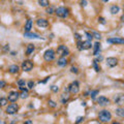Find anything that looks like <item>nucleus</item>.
Masks as SVG:
<instances>
[{"label":"nucleus","instance_id":"1a4fd4ad","mask_svg":"<svg viewBox=\"0 0 124 124\" xmlns=\"http://www.w3.org/2000/svg\"><path fill=\"white\" fill-rule=\"evenodd\" d=\"M110 103V99L107 98L105 96H99L97 98V104L100 105V107H105Z\"/></svg>","mask_w":124,"mask_h":124},{"label":"nucleus","instance_id":"7ed1b4c3","mask_svg":"<svg viewBox=\"0 0 124 124\" xmlns=\"http://www.w3.org/2000/svg\"><path fill=\"white\" fill-rule=\"evenodd\" d=\"M55 13L57 14V17H60V18H66L68 16V9L64 6H60L55 10Z\"/></svg>","mask_w":124,"mask_h":124},{"label":"nucleus","instance_id":"b1692460","mask_svg":"<svg viewBox=\"0 0 124 124\" xmlns=\"http://www.w3.org/2000/svg\"><path fill=\"white\" fill-rule=\"evenodd\" d=\"M28 96H29L28 90H27V89H23V90H22V93L20 94V97L23 98V99H25V98H27Z\"/></svg>","mask_w":124,"mask_h":124},{"label":"nucleus","instance_id":"5701e85b","mask_svg":"<svg viewBox=\"0 0 124 124\" xmlns=\"http://www.w3.org/2000/svg\"><path fill=\"white\" fill-rule=\"evenodd\" d=\"M31 27H32V20L29 19V20H27L26 24H25V30H26V31H30Z\"/></svg>","mask_w":124,"mask_h":124},{"label":"nucleus","instance_id":"dca6fc26","mask_svg":"<svg viewBox=\"0 0 124 124\" xmlns=\"http://www.w3.org/2000/svg\"><path fill=\"white\" fill-rule=\"evenodd\" d=\"M57 64H58V66L63 67V66H65V65L67 64V59L65 57H61L60 59L57 61Z\"/></svg>","mask_w":124,"mask_h":124},{"label":"nucleus","instance_id":"79ce46f5","mask_svg":"<svg viewBox=\"0 0 124 124\" xmlns=\"http://www.w3.org/2000/svg\"><path fill=\"white\" fill-rule=\"evenodd\" d=\"M25 123H26V124H31L32 121H30V120H27V121H25Z\"/></svg>","mask_w":124,"mask_h":124},{"label":"nucleus","instance_id":"20e7f679","mask_svg":"<svg viewBox=\"0 0 124 124\" xmlns=\"http://www.w3.org/2000/svg\"><path fill=\"white\" fill-rule=\"evenodd\" d=\"M68 90H69V92H70L71 94H78V93H79V91H80L79 83L76 82V81L72 82L70 85L68 86Z\"/></svg>","mask_w":124,"mask_h":124},{"label":"nucleus","instance_id":"412c9836","mask_svg":"<svg viewBox=\"0 0 124 124\" xmlns=\"http://www.w3.org/2000/svg\"><path fill=\"white\" fill-rule=\"evenodd\" d=\"M38 4L42 7H47L50 5V0H38Z\"/></svg>","mask_w":124,"mask_h":124},{"label":"nucleus","instance_id":"ea45409f","mask_svg":"<svg viewBox=\"0 0 124 124\" xmlns=\"http://www.w3.org/2000/svg\"><path fill=\"white\" fill-rule=\"evenodd\" d=\"M98 20H99V22H100L101 24H105V21H104L103 18H99V19H98Z\"/></svg>","mask_w":124,"mask_h":124},{"label":"nucleus","instance_id":"bb28decb","mask_svg":"<svg viewBox=\"0 0 124 124\" xmlns=\"http://www.w3.org/2000/svg\"><path fill=\"white\" fill-rule=\"evenodd\" d=\"M7 98H4V97H0V105L1 107H4V105L7 104Z\"/></svg>","mask_w":124,"mask_h":124},{"label":"nucleus","instance_id":"c756f323","mask_svg":"<svg viewBox=\"0 0 124 124\" xmlns=\"http://www.w3.org/2000/svg\"><path fill=\"white\" fill-rule=\"evenodd\" d=\"M47 13H48L49 14H52L54 13V7H49V6H47Z\"/></svg>","mask_w":124,"mask_h":124},{"label":"nucleus","instance_id":"37998d69","mask_svg":"<svg viewBox=\"0 0 124 124\" xmlns=\"http://www.w3.org/2000/svg\"><path fill=\"white\" fill-rule=\"evenodd\" d=\"M103 2H107V1H108V0H103Z\"/></svg>","mask_w":124,"mask_h":124},{"label":"nucleus","instance_id":"4be33fe9","mask_svg":"<svg viewBox=\"0 0 124 124\" xmlns=\"http://www.w3.org/2000/svg\"><path fill=\"white\" fill-rule=\"evenodd\" d=\"M119 10H120V7L118 5H113L111 7V14H117L119 13Z\"/></svg>","mask_w":124,"mask_h":124},{"label":"nucleus","instance_id":"f257e3e1","mask_svg":"<svg viewBox=\"0 0 124 124\" xmlns=\"http://www.w3.org/2000/svg\"><path fill=\"white\" fill-rule=\"evenodd\" d=\"M98 119H99L100 122L107 123L112 119V114L108 110H103V111L99 112V114H98Z\"/></svg>","mask_w":124,"mask_h":124},{"label":"nucleus","instance_id":"2eb2a0df","mask_svg":"<svg viewBox=\"0 0 124 124\" xmlns=\"http://www.w3.org/2000/svg\"><path fill=\"white\" fill-rule=\"evenodd\" d=\"M91 47H92V43H91V41H86L82 42V45H81V50H89Z\"/></svg>","mask_w":124,"mask_h":124},{"label":"nucleus","instance_id":"9b49d317","mask_svg":"<svg viewBox=\"0 0 124 124\" xmlns=\"http://www.w3.org/2000/svg\"><path fill=\"white\" fill-rule=\"evenodd\" d=\"M107 42H109V43H119V45H122V43H124V39L122 37H112V38H108Z\"/></svg>","mask_w":124,"mask_h":124},{"label":"nucleus","instance_id":"72a5a7b5","mask_svg":"<svg viewBox=\"0 0 124 124\" xmlns=\"http://www.w3.org/2000/svg\"><path fill=\"white\" fill-rule=\"evenodd\" d=\"M70 71L72 72V74H78V72H79L78 67H74V66H72V67L70 68Z\"/></svg>","mask_w":124,"mask_h":124},{"label":"nucleus","instance_id":"393cba45","mask_svg":"<svg viewBox=\"0 0 124 124\" xmlns=\"http://www.w3.org/2000/svg\"><path fill=\"white\" fill-rule=\"evenodd\" d=\"M69 99V95H68V93H63L61 95V100H62V103H66V101Z\"/></svg>","mask_w":124,"mask_h":124},{"label":"nucleus","instance_id":"a19ab883","mask_svg":"<svg viewBox=\"0 0 124 124\" xmlns=\"http://www.w3.org/2000/svg\"><path fill=\"white\" fill-rule=\"evenodd\" d=\"M75 36H76V38H78V39H81V36H80L78 33H76V34H75Z\"/></svg>","mask_w":124,"mask_h":124},{"label":"nucleus","instance_id":"a878e982","mask_svg":"<svg viewBox=\"0 0 124 124\" xmlns=\"http://www.w3.org/2000/svg\"><path fill=\"white\" fill-rule=\"evenodd\" d=\"M18 85H19V87H20V89L21 90H23V89H25L24 87H25V80H19L18 81Z\"/></svg>","mask_w":124,"mask_h":124},{"label":"nucleus","instance_id":"f3484780","mask_svg":"<svg viewBox=\"0 0 124 124\" xmlns=\"http://www.w3.org/2000/svg\"><path fill=\"white\" fill-rule=\"evenodd\" d=\"M100 43L99 42H95V45H94V51H93V54L94 55H98V53L100 52Z\"/></svg>","mask_w":124,"mask_h":124},{"label":"nucleus","instance_id":"f8f14e48","mask_svg":"<svg viewBox=\"0 0 124 124\" xmlns=\"http://www.w3.org/2000/svg\"><path fill=\"white\" fill-rule=\"evenodd\" d=\"M115 103H117L118 105H122L124 103V95L123 94H117L114 98Z\"/></svg>","mask_w":124,"mask_h":124},{"label":"nucleus","instance_id":"ddd939ff","mask_svg":"<svg viewBox=\"0 0 124 124\" xmlns=\"http://www.w3.org/2000/svg\"><path fill=\"white\" fill-rule=\"evenodd\" d=\"M36 24H37L38 27H41V28H45V27L49 26V22L46 19H38L37 21H36Z\"/></svg>","mask_w":124,"mask_h":124},{"label":"nucleus","instance_id":"6e6552de","mask_svg":"<svg viewBox=\"0 0 124 124\" xmlns=\"http://www.w3.org/2000/svg\"><path fill=\"white\" fill-rule=\"evenodd\" d=\"M19 97H20L19 92H17V91H12V92H9V94H8L7 100H9L10 103H14V101H17L19 99Z\"/></svg>","mask_w":124,"mask_h":124},{"label":"nucleus","instance_id":"f704fd0d","mask_svg":"<svg viewBox=\"0 0 124 124\" xmlns=\"http://www.w3.org/2000/svg\"><path fill=\"white\" fill-rule=\"evenodd\" d=\"M51 89H52L54 92H58V91H59V88H58L57 86H52V87H51Z\"/></svg>","mask_w":124,"mask_h":124},{"label":"nucleus","instance_id":"6ab92c4d","mask_svg":"<svg viewBox=\"0 0 124 124\" xmlns=\"http://www.w3.org/2000/svg\"><path fill=\"white\" fill-rule=\"evenodd\" d=\"M34 46L32 45V43H30V45H28L27 46V48H26V55H30V54H32V52L34 51Z\"/></svg>","mask_w":124,"mask_h":124},{"label":"nucleus","instance_id":"4c0bfd02","mask_svg":"<svg viewBox=\"0 0 124 124\" xmlns=\"http://www.w3.org/2000/svg\"><path fill=\"white\" fill-rule=\"evenodd\" d=\"M83 120H84L83 117H78V119H76V123H81Z\"/></svg>","mask_w":124,"mask_h":124},{"label":"nucleus","instance_id":"9d476101","mask_svg":"<svg viewBox=\"0 0 124 124\" xmlns=\"http://www.w3.org/2000/svg\"><path fill=\"white\" fill-rule=\"evenodd\" d=\"M118 64V59L115 57H109L107 59V65L109 67H115Z\"/></svg>","mask_w":124,"mask_h":124},{"label":"nucleus","instance_id":"cd10ccee","mask_svg":"<svg viewBox=\"0 0 124 124\" xmlns=\"http://www.w3.org/2000/svg\"><path fill=\"white\" fill-rule=\"evenodd\" d=\"M98 62L96 61V60H94L93 61V67H94V69H95V71L96 72H98V71H99L100 70V68H99V66H98Z\"/></svg>","mask_w":124,"mask_h":124},{"label":"nucleus","instance_id":"473e14b6","mask_svg":"<svg viewBox=\"0 0 124 124\" xmlns=\"http://www.w3.org/2000/svg\"><path fill=\"white\" fill-rule=\"evenodd\" d=\"M49 105H50L51 108H56V107H57L56 103H54L53 100H49Z\"/></svg>","mask_w":124,"mask_h":124},{"label":"nucleus","instance_id":"a211bd4d","mask_svg":"<svg viewBox=\"0 0 124 124\" xmlns=\"http://www.w3.org/2000/svg\"><path fill=\"white\" fill-rule=\"evenodd\" d=\"M19 66L18 65H12V66H9L8 68V71L10 72V74H17L18 71H19Z\"/></svg>","mask_w":124,"mask_h":124},{"label":"nucleus","instance_id":"4468645a","mask_svg":"<svg viewBox=\"0 0 124 124\" xmlns=\"http://www.w3.org/2000/svg\"><path fill=\"white\" fill-rule=\"evenodd\" d=\"M24 36H25V37H27V38H37V39H41V38L38 34L32 33V32H30V31H26V32H25Z\"/></svg>","mask_w":124,"mask_h":124},{"label":"nucleus","instance_id":"e433bc0d","mask_svg":"<svg viewBox=\"0 0 124 124\" xmlns=\"http://www.w3.org/2000/svg\"><path fill=\"white\" fill-rule=\"evenodd\" d=\"M5 85H6V84H5L4 81H0V88H4Z\"/></svg>","mask_w":124,"mask_h":124},{"label":"nucleus","instance_id":"7c9ffc66","mask_svg":"<svg viewBox=\"0 0 124 124\" xmlns=\"http://www.w3.org/2000/svg\"><path fill=\"white\" fill-rule=\"evenodd\" d=\"M92 36H93L94 38H96V39H100V38H101L100 34H99V33H97V32H93V33H92Z\"/></svg>","mask_w":124,"mask_h":124},{"label":"nucleus","instance_id":"58836bf2","mask_svg":"<svg viewBox=\"0 0 124 124\" xmlns=\"http://www.w3.org/2000/svg\"><path fill=\"white\" fill-rule=\"evenodd\" d=\"M81 4H82V6H86L87 5V1H86V0H82Z\"/></svg>","mask_w":124,"mask_h":124},{"label":"nucleus","instance_id":"423d86ee","mask_svg":"<svg viewBox=\"0 0 124 124\" xmlns=\"http://www.w3.org/2000/svg\"><path fill=\"white\" fill-rule=\"evenodd\" d=\"M43 58H45L46 61H52V60H54V58H55V52H54L52 49L47 50L45 52V54H43Z\"/></svg>","mask_w":124,"mask_h":124},{"label":"nucleus","instance_id":"c9c22d12","mask_svg":"<svg viewBox=\"0 0 124 124\" xmlns=\"http://www.w3.org/2000/svg\"><path fill=\"white\" fill-rule=\"evenodd\" d=\"M86 35H87V38H88V41H91V39L93 38V36H92V34H90L89 32H87L86 33Z\"/></svg>","mask_w":124,"mask_h":124},{"label":"nucleus","instance_id":"f03ea898","mask_svg":"<svg viewBox=\"0 0 124 124\" xmlns=\"http://www.w3.org/2000/svg\"><path fill=\"white\" fill-rule=\"evenodd\" d=\"M57 54L60 57H65V56H67L69 54V50H68V48L66 46L61 45V46H59L57 48Z\"/></svg>","mask_w":124,"mask_h":124},{"label":"nucleus","instance_id":"0eeeda50","mask_svg":"<svg viewBox=\"0 0 124 124\" xmlns=\"http://www.w3.org/2000/svg\"><path fill=\"white\" fill-rule=\"evenodd\" d=\"M18 110H19L18 104L17 103H12V104H9L8 107L6 108V114L14 115V114H16V113L18 112Z\"/></svg>","mask_w":124,"mask_h":124},{"label":"nucleus","instance_id":"c85d7f7f","mask_svg":"<svg viewBox=\"0 0 124 124\" xmlns=\"http://www.w3.org/2000/svg\"><path fill=\"white\" fill-rule=\"evenodd\" d=\"M99 93V91L98 90H93V91H91V93H90V96H91V98H95V96L97 95V94Z\"/></svg>","mask_w":124,"mask_h":124},{"label":"nucleus","instance_id":"aec40b11","mask_svg":"<svg viewBox=\"0 0 124 124\" xmlns=\"http://www.w3.org/2000/svg\"><path fill=\"white\" fill-rule=\"evenodd\" d=\"M115 114L117 115V116H119V117H124V109H122V108L116 109Z\"/></svg>","mask_w":124,"mask_h":124},{"label":"nucleus","instance_id":"39448f33","mask_svg":"<svg viewBox=\"0 0 124 124\" xmlns=\"http://www.w3.org/2000/svg\"><path fill=\"white\" fill-rule=\"evenodd\" d=\"M21 67H22V70H24V71H30L33 68V62H31L30 60H25L22 63Z\"/></svg>","mask_w":124,"mask_h":124},{"label":"nucleus","instance_id":"2f4dec72","mask_svg":"<svg viewBox=\"0 0 124 124\" xmlns=\"http://www.w3.org/2000/svg\"><path fill=\"white\" fill-rule=\"evenodd\" d=\"M27 86H28V88L29 89H32L34 87V83L32 82V81H29L28 83H27Z\"/></svg>","mask_w":124,"mask_h":124}]
</instances>
